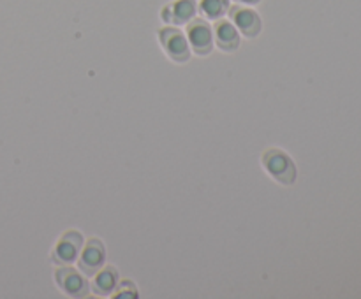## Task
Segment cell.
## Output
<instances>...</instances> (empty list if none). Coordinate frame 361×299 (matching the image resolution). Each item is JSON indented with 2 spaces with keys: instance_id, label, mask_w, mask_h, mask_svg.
Returning a JSON list of instances; mask_svg holds the SVG:
<instances>
[{
  "instance_id": "obj_1",
  "label": "cell",
  "mask_w": 361,
  "mask_h": 299,
  "mask_svg": "<svg viewBox=\"0 0 361 299\" xmlns=\"http://www.w3.org/2000/svg\"><path fill=\"white\" fill-rule=\"evenodd\" d=\"M261 165L274 182L282 186H291L296 183V164L282 148H268L261 155Z\"/></svg>"
},
{
  "instance_id": "obj_2",
  "label": "cell",
  "mask_w": 361,
  "mask_h": 299,
  "mask_svg": "<svg viewBox=\"0 0 361 299\" xmlns=\"http://www.w3.org/2000/svg\"><path fill=\"white\" fill-rule=\"evenodd\" d=\"M157 41L161 44L164 55L171 62L178 63V65L187 63L190 60V56H192L189 41L185 37V32L180 30V27L164 25V27L157 30Z\"/></svg>"
},
{
  "instance_id": "obj_3",
  "label": "cell",
  "mask_w": 361,
  "mask_h": 299,
  "mask_svg": "<svg viewBox=\"0 0 361 299\" xmlns=\"http://www.w3.org/2000/svg\"><path fill=\"white\" fill-rule=\"evenodd\" d=\"M83 245V234L76 229H69V231L62 232L60 238L55 241L51 253H49V259L55 266H73V264H76Z\"/></svg>"
},
{
  "instance_id": "obj_4",
  "label": "cell",
  "mask_w": 361,
  "mask_h": 299,
  "mask_svg": "<svg viewBox=\"0 0 361 299\" xmlns=\"http://www.w3.org/2000/svg\"><path fill=\"white\" fill-rule=\"evenodd\" d=\"M185 37L189 41L190 51L196 56H208L215 48L214 28L204 18H194L185 25Z\"/></svg>"
},
{
  "instance_id": "obj_5",
  "label": "cell",
  "mask_w": 361,
  "mask_h": 299,
  "mask_svg": "<svg viewBox=\"0 0 361 299\" xmlns=\"http://www.w3.org/2000/svg\"><path fill=\"white\" fill-rule=\"evenodd\" d=\"M53 278H55L56 287L67 298H87L88 291H90L87 276L74 266H56Z\"/></svg>"
},
{
  "instance_id": "obj_6",
  "label": "cell",
  "mask_w": 361,
  "mask_h": 299,
  "mask_svg": "<svg viewBox=\"0 0 361 299\" xmlns=\"http://www.w3.org/2000/svg\"><path fill=\"white\" fill-rule=\"evenodd\" d=\"M228 16L242 37L256 39L263 32V20H261L259 13L254 7L235 4V6L229 7Z\"/></svg>"
},
{
  "instance_id": "obj_7",
  "label": "cell",
  "mask_w": 361,
  "mask_h": 299,
  "mask_svg": "<svg viewBox=\"0 0 361 299\" xmlns=\"http://www.w3.org/2000/svg\"><path fill=\"white\" fill-rule=\"evenodd\" d=\"M106 264V245L101 238H88L81 248L76 266L85 276L92 278Z\"/></svg>"
},
{
  "instance_id": "obj_8",
  "label": "cell",
  "mask_w": 361,
  "mask_h": 299,
  "mask_svg": "<svg viewBox=\"0 0 361 299\" xmlns=\"http://www.w3.org/2000/svg\"><path fill=\"white\" fill-rule=\"evenodd\" d=\"M197 16L196 0H173L161 9V20L166 25L183 27Z\"/></svg>"
},
{
  "instance_id": "obj_9",
  "label": "cell",
  "mask_w": 361,
  "mask_h": 299,
  "mask_svg": "<svg viewBox=\"0 0 361 299\" xmlns=\"http://www.w3.org/2000/svg\"><path fill=\"white\" fill-rule=\"evenodd\" d=\"M214 42L221 51L224 53H235L240 48L242 42V35L236 30L231 20L228 18H221V20L214 21Z\"/></svg>"
},
{
  "instance_id": "obj_10",
  "label": "cell",
  "mask_w": 361,
  "mask_h": 299,
  "mask_svg": "<svg viewBox=\"0 0 361 299\" xmlns=\"http://www.w3.org/2000/svg\"><path fill=\"white\" fill-rule=\"evenodd\" d=\"M120 281V273L115 266L106 262L97 273L92 276L90 281V292L97 298H111V294L115 292L116 285Z\"/></svg>"
},
{
  "instance_id": "obj_11",
  "label": "cell",
  "mask_w": 361,
  "mask_h": 299,
  "mask_svg": "<svg viewBox=\"0 0 361 299\" xmlns=\"http://www.w3.org/2000/svg\"><path fill=\"white\" fill-rule=\"evenodd\" d=\"M231 0H200L197 4V13H201V18L208 21H217L221 18H226Z\"/></svg>"
},
{
  "instance_id": "obj_12",
  "label": "cell",
  "mask_w": 361,
  "mask_h": 299,
  "mask_svg": "<svg viewBox=\"0 0 361 299\" xmlns=\"http://www.w3.org/2000/svg\"><path fill=\"white\" fill-rule=\"evenodd\" d=\"M113 299H136L140 298L137 285L133 280H120L115 292L111 294Z\"/></svg>"
},
{
  "instance_id": "obj_13",
  "label": "cell",
  "mask_w": 361,
  "mask_h": 299,
  "mask_svg": "<svg viewBox=\"0 0 361 299\" xmlns=\"http://www.w3.org/2000/svg\"><path fill=\"white\" fill-rule=\"evenodd\" d=\"M235 4H238V6H249V7H256L259 6L263 0H233Z\"/></svg>"
}]
</instances>
